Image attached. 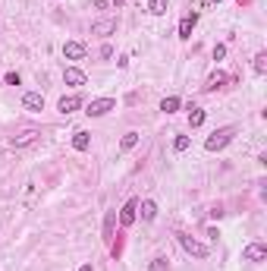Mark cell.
I'll return each mask as SVG.
<instances>
[{"label":"cell","instance_id":"obj_1","mask_svg":"<svg viewBox=\"0 0 267 271\" xmlns=\"http://www.w3.org/2000/svg\"><path fill=\"white\" fill-rule=\"evenodd\" d=\"M232 136H236V126H220V130H214L208 136L204 148H208V151H220V148H227L229 142H232Z\"/></svg>","mask_w":267,"mask_h":271},{"label":"cell","instance_id":"obj_2","mask_svg":"<svg viewBox=\"0 0 267 271\" xmlns=\"http://www.w3.org/2000/svg\"><path fill=\"white\" fill-rule=\"evenodd\" d=\"M176 240H179V246H183L189 256H195V259H208V252H211V249L204 246V243H198L195 236H189V233L179 230V233H176Z\"/></svg>","mask_w":267,"mask_h":271},{"label":"cell","instance_id":"obj_3","mask_svg":"<svg viewBox=\"0 0 267 271\" xmlns=\"http://www.w3.org/2000/svg\"><path fill=\"white\" fill-rule=\"evenodd\" d=\"M110 111H116V101L114 98H94V101H88V107H85V114H88V117H104Z\"/></svg>","mask_w":267,"mask_h":271},{"label":"cell","instance_id":"obj_4","mask_svg":"<svg viewBox=\"0 0 267 271\" xmlns=\"http://www.w3.org/2000/svg\"><path fill=\"white\" fill-rule=\"evenodd\" d=\"M135 211H139V199H129L126 205L119 208V224H123V227H132V224H135V218H139Z\"/></svg>","mask_w":267,"mask_h":271},{"label":"cell","instance_id":"obj_5","mask_svg":"<svg viewBox=\"0 0 267 271\" xmlns=\"http://www.w3.org/2000/svg\"><path fill=\"white\" fill-rule=\"evenodd\" d=\"M242 259L245 262H264L267 259V246L264 243H248V246L242 249Z\"/></svg>","mask_w":267,"mask_h":271},{"label":"cell","instance_id":"obj_6","mask_svg":"<svg viewBox=\"0 0 267 271\" xmlns=\"http://www.w3.org/2000/svg\"><path fill=\"white\" fill-rule=\"evenodd\" d=\"M22 107H25V111H44V95H41V91H25V95H22Z\"/></svg>","mask_w":267,"mask_h":271},{"label":"cell","instance_id":"obj_7","mask_svg":"<svg viewBox=\"0 0 267 271\" xmlns=\"http://www.w3.org/2000/svg\"><path fill=\"white\" fill-rule=\"evenodd\" d=\"M114 32H116V19H101L91 25V35H98V38H110Z\"/></svg>","mask_w":267,"mask_h":271},{"label":"cell","instance_id":"obj_8","mask_svg":"<svg viewBox=\"0 0 267 271\" xmlns=\"http://www.w3.org/2000/svg\"><path fill=\"white\" fill-rule=\"evenodd\" d=\"M79 107H82V98H79V95H70V98H60L57 111L63 114V117H70L73 111H79Z\"/></svg>","mask_w":267,"mask_h":271},{"label":"cell","instance_id":"obj_9","mask_svg":"<svg viewBox=\"0 0 267 271\" xmlns=\"http://www.w3.org/2000/svg\"><path fill=\"white\" fill-rule=\"evenodd\" d=\"M63 57H66V60H82V57H85V45H82V41H66V45H63Z\"/></svg>","mask_w":267,"mask_h":271},{"label":"cell","instance_id":"obj_10","mask_svg":"<svg viewBox=\"0 0 267 271\" xmlns=\"http://www.w3.org/2000/svg\"><path fill=\"white\" fill-rule=\"evenodd\" d=\"M63 82H66V86H85V73L79 70V66H66V70H63Z\"/></svg>","mask_w":267,"mask_h":271},{"label":"cell","instance_id":"obj_11","mask_svg":"<svg viewBox=\"0 0 267 271\" xmlns=\"http://www.w3.org/2000/svg\"><path fill=\"white\" fill-rule=\"evenodd\" d=\"M227 82H229V76L227 73H211L208 76V82H204V91H214V89H223V86H227Z\"/></svg>","mask_w":267,"mask_h":271},{"label":"cell","instance_id":"obj_12","mask_svg":"<svg viewBox=\"0 0 267 271\" xmlns=\"http://www.w3.org/2000/svg\"><path fill=\"white\" fill-rule=\"evenodd\" d=\"M135 215H142V221H154V218H157V205H154V202L151 199H145L142 202V205H139V211H135Z\"/></svg>","mask_w":267,"mask_h":271},{"label":"cell","instance_id":"obj_13","mask_svg":"<svg viewBox=\"0 0 267 271\" xmlns=\"http://www.w3.org/2000/svg\"><path fill=\"white\" fill-rule=\"evenodd\" d=\"M88 145H91V133L79 130V133L73 136V148H76V151H88Z\"/></svg>","mask_w":267,"mask_h":271},{"label":"cell","instance_id":"obj_14","mask_svg":"<svg viewBox=\"0 0 267 271\" xmlns=\"http://www.w3.org/2000/svg\"><path fill=\"white\" fill-rule=\"evenodd\" d=\"M35 139H38V133H35V130H25L22 136H16V139L10 142V145H13V148H25V145H32Z\"/></svg>","mask_w":267,"mask_h":271},{"label":"cell","instance_id":"obj_15","mask_svg":"<svg viewBox=\"0 0 267 271\" xmlns=\"http://www.w3.org/2000/svg\"><path fill=\"white\" fill-rule=\"evenodd\" d=\"M195 22H198V16H186L183 22H179V38H192V29H195Z\"/></svg>","mask_w":267,"mask_h":271},{"label":"cell","instance_id":"obj_16","mask_svg":"<svg viewBox=\"0 0 267 271\" xmlns=\"http://www.w3.org/2000/svg\"><path fill=\"white\" fill-rule=\"evenodd\" d=\"M114 224H116V211H107L104 215V240L114 243Z\"/></svg>","mask_w":267,"mask_h":271},{"label":"cell","instance_id":"obj_17","mask_svg":"<svg viewBox=\"0 0 267 271\" xmlns=\"http://www.w3.org/2000/svg\"><path fill=\"white\" fill-rule=\"evenodd\" d=\"M179 107H183V101H179L176 95H170V98H163V101H160V111H163V114H176Z\"/></svg>","mask_w":267,"mask_h":271},{"label":"cell","instance_id":"obj_18","mask_svg":"<svg viewBox=\"0 0 267 271\" xmlns=\"http://www.w3.org/2000/svg\"><path fill=\"white\" fill-rule=\"evenodd\" d=\"M135 145H139V133L129 130L123 139H119V151H129V148H135Z\"/></svg>","mask_w":267,"mask_h":271},{"label":"cell","instance_id":"obj_19","mask_svg":"<svg viewBox=\"0 0 267 271\" xmlns=\"http://www.w3.org/2000/svg\"><path fill=\"white\" fill-rule=\"evenodd\" d=\"M201 123H204V111L192 104V107H189V126H192V130H198Z\"/></svg>","mask_w":267,"mask_h":271},{"label":"cell","instance_id":"obj_20","mask_svg":"<svg viewBox=\"0 0 267 271\" xmlns=\"http://www.w3.org/2000/svg\"><path fill=\"white\" fill-rule=\"evenodd\" d=\"M167 6H170V0H148V13L151 16H163Z\"/></svg>","mask_w":267,"mask_h":271},{"label":"cell","instance_id":"obj_21","mask_svg":"<svg viewBox=\"0 0 267 271\" xmlns=\"http://www.w3.org/2000/svg\"><path fill=\"white\" fill-rule=\"evenodd\" d=\"M255 73H258V76H264V73H267V54H264V50L255 57Z\"/></svg>","mask_w":267,"mask_h":271},{"label":"cell","instance_id":"obj_22","mask_svg":"<svg viewBox=\"0 0 267 271\" xmlns=\"http://www.w3.org/2000/svg\"><path fill=\"white\" fill-rule=\"evenodd\" d=\"M189 145H192V139H189V136H176V139H173V151H186Z\"/></svg>","mask_w":267,"mask_h":271},{"label":"cell","instance_id":"obj_23","mask_svg":"<svg viewBox=\"0 0 267 271\" xmlns=\"http://www.w3.org/2000/svg\"><path fill=\"white\" fill-rule=\"evenodd\" d=\"M151 271H167V259H154L151 262Z\"/></svg>","mask_w":267,"mask_h":271},{"label":"cell","instance_id":"obj_24","mask_svg":"<svg viewBox=\"0 0 267 271\" xmlns=\"http://www.w3.org/2000/svg\"><path fill=\"white\" fill-rule=\"evenodd\" d=\"M223 57H227V45H217L214 47V60H223Z\"/></svg>","mask_w":267,"mask_h":271},{"label":"cell","instance_id":"obj_25","mask_svg":"<svg viewBox=\"0 0 267 271\" xmlns=\"http://www.w3.org/2000/svg\"><path fill=\"white\" fill-rule=\"evenodd\" d=\"M6 86H19V73H6Z\"/></svg>","mask_w":267,"mask_h":271},{"label":"cell","instance_id":"obj_26","mask_svg":"<svg viewBox=\"0 0 267 271\" xmlns=\"http://www.w3.org/2000/svg\"><path fill=\"white\" fill-rule=\"evenodd\" d=\"M101 57H104V60H110V57H114V47L104 45V47H101Z\"/></svg>","mask_w":267,"mask_h":271},{"label":"cell","instance_id":"obj_27","mask_svg":"<svg viewBox=\"0 0 267 271\" xmlns=\"http://www.w3.org/2000/svg\"><path fill=\"white\" fill-rule=\"evenodd\" d=\"M214 3H223V0H201V6H214Z\"/></svg>","mask_w":267,"mask_h":271},{"label":"cell","instance_id":"obj_28","mask_svg":"<svg viewBox=\"0 0 267 271\" xmlns=\"http://www.w3.org/2000/svg\"><path fill=\"white\" fill-rule=\"evenodd\" d=\"M79 271H94V265H91V262H85V265H82Z\"/></svg>","mask_w":267,"mask_h":271},{"label":"cell","instance_id":"obj_29","mask_svg":"<svg viewBox=\"0 0 267 271\" xmlns=\"http://www.w3.org/2000/svg\"><path fill=\"white\" fill-rule=\"evenodd\" d=\"M114 3H116V6H123V3H126V0H114Z\"/></svg>","mask_w":267,"mask_h":271}]
</instances>
